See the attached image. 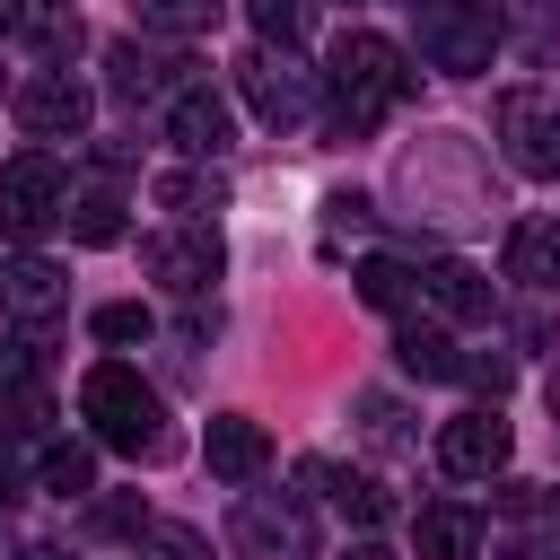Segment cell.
Wrapping results in <instances>:
<instances>
[{"mask_svg":"<svg viewBox=\"0 0 560 560\" xmlns=\"http://www.w3.org/2000/svg\"><path fill=\"white\" fill-rule=\"evenodd\" d=\"M236 79H245V105H254L271 131H289V122L315 114V70H306L298 52H271V44H262V52L236 61Z\"/></svg>","mask_w":560,"mask_h":560,"instance_id":"cell-7","label":"cell"},{"mask_svg":"<svg viewBox=\"0 0 560 560\" xmlns=\"http://www.w3.org/2000/svg\"><path fill=\"white\" fill-rule=\"evenodd\" d=\"M201 464H210L219 481H254V472L271 464V438H262V420H245V411H219V420L201 429Z\"/></svg>","mask_w":560,"mask_h":560,"instance_id":"cell-14","label":"cell"},{"mask_svg":"<svg viewBox=\"0 0 560 560\" xmlns=\"http://www.w3.org/2000/svg\"><path fill=\"white\" fill-rule=\"evenodd\" d=\"M420 306H438L446 324H481L490 315V280L472 262H429L420 271Z\"/></svg>","mask_w":560,"mask_h":560,"instance_id":"cell-16","label":"cell"},{"mask_svg":"<svg viewBox=\"0 0 560 560\" xmlns=\"http://www.w3.org/2000/svg\"><path fill=\"white\" fill-rule=\"evenodd\" d=\"M472 542H481V516L472 508H420V560H472Z\"/></svg>","mask_w":560,"mask_h":560,"instance_id":"cell-20","label":"cell"},{"mask_svg":"<svg viewBox=\"0 0 560 560\" xmlns=\"http://www.w3.org/2000/svg\"><path fill=\"white\" fill-rule=\"evenodd\" d=\"M131 9H140L149 35H210L228 0H131Z\"/></svg>","mask_w":560,"mask_h":560,"instance_id":"cell-25","label":"cell"},{"mask_svg":"<svg viewBox=\"0 0 560 560\" xmlns=\"http://www.w3.org/2000/svg\"><path fill=\"white\" fill-rule=\"evenodd\" d=\"M18 9H26V0H0V35H9V26H18Z\"/></svg>","mask_w":560,"mask_h":560,"instance_id":"cell-39","label":"cell"},{"mask_svg":"<svg viewBox=\"0 0 560 560\" xmlns=\"http://www.w3.org/2000/svg\"><path fill=\"white\" fill-rule=\"evenodd\" d=\"M9 499H18V455L0 446V508H9Z\"/></svg>","mask_w":560,"mask_h":560,"instance_id":"cell-35","label":"cell"},{"mask_svg":"<svg viewBox=\"0 0 560 560\" xmlns=\"http://www.w3.org/2000/svg\"><path fill=\"white\" fill-rule=\"evenodd\" d=\"M228 542H236V560H315V525L289 490H245L228 516Z\"/></svg>","mask_w":560,"mask_h":560,"instance_id":"cell-6","label":"cell"},{"mask_svg":"<svg viewBox=\"0 0 560 560\" xmlns=\"http://www.w3.org/2000/svg\"><path fill=\"white\" fill-rule=\"evenodd\" d=\"M18 26L44 44V61H52V70L79 52V9H70V0H26V9H18Z\"/></svg>","mask_w":560,"mask_h":560,"instance_id":"cell-23","label":"cell"},{"mask_svg":"<svg viewBox=\"0 0 560 560\" xmlns=\"http://www.w3.org/2000/svg\"><path fill=\"white\" fill-rule=\"evenodd\" d=\"M140 271H149L158 289H175V298H201V289L219 280V236H210V219H184V228L149 236V245H140Z\"/></svg>","mask_w":560,"mask_h":560,"instance_id":"cell-9","label":"cell"},{"mask_svg":"<svg viewBox=\"0 0 560 560\" xmlns=\"http://www.w3.org/2000/svg\"><path fill=\"white\" fill-rule=\"evenodd\" d=\"M105 61H114V96L122 105H140V96L175 88V70H192V61H166V52H140V44H114Z\"/></svg>","mask_w":560,"mask_h":560,"instance_id":"cell-18","label":"cell"},{"mask_svg":"<svg viewBox=\"0 0 560 560\" xmlns=\"http://www.w3.org/2000/svg\"><path fill=\"white\" fill-rule=\"evenodd\" d=\"M455 376H464V385H481V394H490V402H499V394H508V385H516V368H508V359H499V350H490V359H455Z\"/></svg>","mask_w":560,"mask_h":560,"instance_id":"cell-31","label":"cell"},{"mask_svg":"<svg viewBox=\"0 0 560 560\" xmlns=\"http://www.w3.org/2000/svg\"><path fill=\"white\" fill-rule=\"evenodd\" d=\"M341 560H394V551H376V542H350V551H341Z\"/></svg>","mask_w":560,"mask_h":560,"instance_id":"cell-36","label":"cell"},{"mask_svg":"<svg viewBox=\"0 0 560 560\" xmlns=\"http://www.w3.org/2000/svg\"><path fill=\"white\" fill-rule=\"evenodd\" d=\"M61 219H70L79 245H114V236H122V201H114V192H79Z\"/></svg>","mask_w":560,"mask_h":560,"instance_id":"cell-26","label":"cell"},{"mask_svg":"<svg viewBox=\"0 0 560 560\" xmlns=\"http://www.w3.org/2000/svg\"><path fill=\"white\" fill-rule=\"evenodd\" d=\"M402 201H411V219H429V228H481L490 210H499V184H490V158L464 140V131H429L411 158H402Z\"/></svg>","mask_w":560,"mask_h":560,"instance_id":"cell-1","label":"cell"},{"mask_svg":"<svg viewBox=\"0 0 560 560\" xmlns=\"http://www.w3.org/2000/svg\"><path fill=\"white\" fill-rule=\"evenodd\" d=\"M149 542H158V560H210V542H201L192 525H158V516H149Z\"/></svg>","mask_w":560,"mask_h":560,"instance_id":"cell-32","label":"cell"},{"mask_svg":"<svg viewBox=\"0 0 560 560\" xmlns=\"http://www.w3.org/2000/svg\"><path fill=\"white\" fill-rule=\"evenodd\" d=\"M298 481H306V490H324L350 525H385V508H394L368 472H350V464H332V455H306V464H298Z\"/></svg>","mask_w":560,"mask_h":560,"instance_id":"cell-15","label":"cell"},{"mask_svg":"<svg viewBox=\"0 0 560 560\" xmlns=\"http://www.w3.org/2000/svg\"><path fill=\"white\" fill-rule=\"evenodd\" d=\"M499 140L516 175H560V96L542 88H508L499 96Z\"/></svg>","mask_w":560,"mask_h":560,"instance_id":"cell-8","label":"cell"},{"mask_svg":"<svg viewBox=\"0 0 560 560\" xmlns=\"http://www.w3.org/2000/svg\"><path fill=\"white\" fill-rule=\"evenodd\" d=\"M44 324H26L18 341H0V385H44Z\"/></svg>","mask_w":560,"mask_h":560,"instance_id":"cell-29","label":"cell"},{"mask_svg":"<svg viewBox=\"0 0 560 560\" xmlns=\"http://www.w3.org/2000/svg\"><path fill=\"white\" fill-rule=\"evenodd\" d=\"M52 420V385H0V438H35Z\"/></svg>","mask_w":560,"mask_h":560,"instance_id":"cell-27","label":"cell"},{"mask_svg":"<svg viewBox=\"0 0 560 560\" xmlns=\"http://www.w3.org/2000/svg\"><path fill=\"white\" fill-rule=\"evenodd\" d=\"M96 534H149V508L140 499H96Z\"/></svg>","mask_w":560,"mask_h":560,"instance_id":"cell-33","label":"cell"},{"mask_svg":"<svg viewBox=\"0 0 560 560\" xmlns=\"http://www.w3.org/2000/svg\"><path fill=\"white\" fill-rule=\"evenodd\" d=\"M166 140L184 149V158H228L236 149V114H228V96H210V88H175V105H166Z\"/></svg>","mask_w":560,"mask_h":560,"instance_id":"cell-13","label":"cell"},{"mask_svg":"<svg viewBox=\"0 0 560 560\" xmlns=\"http://www.w3.org/2000/svg\"><path fill=\"white\" fill-rule=\"evenodd\" d=\"M508 455H516V438H508L499 411H455V420L438 429V464H446L455 481H490V472H508Z\"/></svg>","mask_w":560,"mask_h":560,"instance_id":"cell-10","label":"cell"},{"mask_svg":"<svg viewBox=\"0 0 560 560\" xmlns=\"http://www.w3.org/2000/svg\"><path fill=\"white\" fill-rule=\"evenodd\" d=\"M394 359H402V376H455V341H446V324H420V315H402V332H394Z\"/></svg>","mask_w":560,"mask_h":560,"instance_id":"cell-19","label":"cell"},{"mask_svg":"<svg viewBox=\"0 0 560 560\" xmlns=\"http://www.w3.org/2000/svg\"><path fill=\"white\" fill-rule=\"evenodd\" d=\"M79 420H88L105 446H122V455H166L158 385H140V368H122V359H96V368L79 376Z\"/></svg>","mask_w":560,"mask_h":560,"instance_id":"cell-3","label":"cell"},{"mask_svg":"<svg viewBox=\"0 0 560 560\" xmlns=\"http://www.w3.org/2000/svg\"><path fill=\"white\" fill-rule=\"evenodd\" d=\"M534 508H542V516H551V525H560V481H551V499H534Z\"/></svg>","mask_w":560,"mask_h":560,"instance_id":"cell-38","label":"cell"},{"mask_svg":"<svg viewBox=\"0 0 560 560\" xmlns=\"http://www.w3.org/2000/svg\"><path fill=\"white\" fill-rule=\"evenodd\" d=\"M88 332L122 350V341H149L158 324H149V306H140V298H114V306H96V315H88Z\"/></svg>","mask_w":560,"mask_h":560,"instance_id":"cell-28","label":"cell"},{"mask_svg":"<svg viewBox=\"0 0 560 560\" xmlns=\"http://www.w3.org/2000/svg\"><path fill=\"white\" fill-rule=\"evenodd\" d=\"M324 210H332V228H368V192H332Z\"/></svg>","mask_w":560,"mask_h":560,"instance_id":"cell-34","label":"cell"},{"mask_svg":"<svg viewBox=\"0 0 560 560\" xmlns=\"http://www.w3.org/2000/svg\"><path fill=\"white\" fill-rule=\"evenodd\" d=\"M158 201H166L175 219H210V210H228V184L201 175V166H175V175H158Z\"/></svg>","mask_w":560,"mask_h":560,"instance_id":"cell-24","label":"cell"},{"mask_svg":"<svg viewBox=\"0 0 560 560\" xmlns=\"http://www.w3.org/2000/svg\"><path fill=\"white\" fill-rule=\"evenodd\" d=\"M508 280L560 289V219H516L508 228Z\"/></svg>","mask_w":560,"mask_h":560,"instance_id":"cell-17","label":"cell"},{"mask_svg":"<svg viewBox=\"0 0 560 560\" xmlns=\"http://www.w3.org/2000/svg\"><path fill=\"white\" fill-rule=\"evenodd\" d=\"M402 96H411L402 52H394L385 35H368V26H350V35L332 44V131H341V140H368Z\"/></svg>","mask_w":560,"mask_h":560,"instance_id":"cell-2","label":"cell"},{"mask_svg":"<svg viewBox=\"0 0 560 560\" xmlns=\"http://www.w3.org/2000/svg\"><path fill=\"white\" fill-rule=\"evenodd\" d=\"M70 306V271L44 262V254H9L0 262V315L9 324H52Z\"/></svg>","mask_w":560,"mask_h":560,"instance_id":"cell-12","label":"cell"},{"mask_svg":"<svg viewBox=\"0 0 560 560\" xmlns=\"http://www.w3.org/2000/svg\"><path fill=\"white\" fill-rule=\"evenodd\" d=\"M18 122H26L35 140H79V131H88V88L44 61L35 79H18Z\"/></svg>","mask_w":560,"mask_h":560,"instance_id":"cell-11","label":"cell"},{"mask_svg":"<svg viewBox=\"0 0 560 560\" xmlns=\"http://www.w3.org/2000/svg\"><path fill=\"white\" fill-rule=\"evenodd\" d=\"M542 394H551V420H560V368H551V385H542Z\"/></svg>","mask_w":560,"mask_h":560,"instance_id":"cell-40","label":"cell"},{"mask_svg":"<svg viewBox=\"0 0 560 560\" xmlns=\"http://www.w3.org/2000/svg\"><path fill=\"white\" fill-rule=\"evenodd\" d=\"M350 280H359V298H368V306H385V315H402V306L420 298V271H411V262H394V254H368Z\"/></svg>","mask_w":560,"mask_h":560,"instance_id":"cell-22","label":"cell"},{"mask_svg":"<svg viewBox=\"0 0 560 560\" xmlns=\"http://www.w3.org/2000/svg\"><path fill=\"white\" fill-rule=\"evenodd\" d=\"M18 560H61V551H52V542H26V551H18Z\"/></svg>","mask_w":560,"mask_h":560,"instance_id":"cell-37","label":"cell"},{"mask_svg":"<svg viewBox=\"0 0 560 560\" xmlns=\"http://www.w3.org/2000/svg\"><path fill=\"white\" fill-rule=\"evenodd\" d=\"M245 18H254V35H262V44H280V52L306 35V0H245Z\"/></svg>","mask_w":560,"mask_h":560,"instance_id":"cell-30","label":"cell"},{"mask_svg":"<svg viewBox=\"0 0 560 560\" xmlns=\"http://www.w3.org/2000/svg\"><path fill=\"white\" fill-rule=\"evenodd\" d=\"M35 481H44L52 499H88V490H96V455H88L79 438H52V446L35 455Z\"/></svg>","mask_w":560,"mask_h":560,"instance_id":"cell-21","label":"cell"},{"mask_svg":"<svg viewBox=\"0 0 560 560\" xmlns=\"http://www.w3.org/2000/svg\"><path fill=\"white\" fill-rule=\"evenodd\" d=\"M61 210H70V175H61V158L26 149V158L0 166V236H9V245H35L44 228H61Z\"/></svg>","mask_w":560,"mask_h":560,"instance_id":"cell-5","label":"cell"},{"mask_svg":"<svg viewBox=\"0 0 560 560\" xmlns=\"http://www.w3.org/2000/svg\"><path fill=\"white\" fill-rule=\"evenodd\" d=\"M499 35H508L499 26V0H420V61L446 70V79L490 70Z\"/></svg>","mask_w":560,"mask_h":560,"instance_id":"cell-4","label":"cell"}]
</instances>
